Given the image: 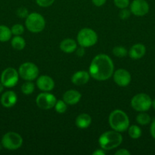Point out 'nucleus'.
Masks as SVG:
<instances>
[{"mask_svg":"<svg viewBox=\"0 0 155 155\" xmlns=\"http://www.w3.org/2000/svg\"><path fill=\"white\" fill-rule=\"evenodd\" d=\"M114 64L108 55L100 54L93 58L89 67V74L92 78L98 81H104L112 77Z\"/></svg>","mask_w":155,"mask_h":155,"instance_id":"obj_1","label":"nucleus"},{"mask_svg":"<svg viewBox=\"0 0 155 155\" xmlns=\"http://www.w3.org/2000/svg\"><path fill=\"white\" fill-rule=\"evenodd\" d=\"M98 142L102 149L104 151H110L118 148L121 145L122 142V136L119 132L115 130L106 131L100 136Z\"/></svg>","mask_w":155,"mask_h":155,"instance_id":"obj_2","label":"nucleus"},{"mask_svg":"<svg viewBox=\"0 0 155 155\" xmlns=\"http://www.w3.org/2000/svg\"><path fill=\"white\" fill-rule=\"evenodd\" d=\"M109 124L113 130L119 133L126 131L129 127V118L123 110H112L109 116Z\"/></svg>","mask_w":155,"mask_h":155,"instance_id":"obj_3","label":"nucleus"},{"mask_svg":"<svg viewBox=\"0 0 155 155\" xmlns=\"http://www.w3.org/2000/svg\"><path fill=\"white\" fill-rule=\"evenodd\" d=\"M26 28L31 33H37L45 28L46 21L43 17L39 13L33 12L29 14L25 20Z\"/></svg>","mask_w":155,"mask_h":155,"instance_id":"obj_4","label":"nucleus"},{"mask_svg":"<svg viewBox=\"0 0 155 155\" xmlns=\"http://www.w3.org/2000/svg\"><path fill=\"white\" fill-rule=\"evenodd\" d=\"M98 36L97 33L91 28H83L78 32L77 36L78 43L80 46L88 48L97 42Z\"/></svg>","mask_w":155,"mask_h":155,"instance_id":"obj_5","label":"nucleus"},{"mask_svg":"<svg viewBox=\"0 0 155 155\" xmlns=\"http://www.w3.org/2000/svg\"><path fill=\"white\" fill-rule=\"evenodd\" d=\"M1 143L5 149L15 151L22 146L23 139L21 135L15 132H9L2 136Z\"/></svg>","mask_w":155,"mask_h":155,"instance_id":"obj_6","label":"nucleus"},{"mask_svg":"<svg viewBox=\"0 0 155 155\" xmlns=\"http://www.w3.org/2000/svg\"><path fill=\"white\" fill-rule=\"evenodd\" d=\"M152 99L147 94H136L131 100V106L134 110L138 112H146L150 108Z\"/></svg>","mask_w":155,"mask_h":155,"instance_id":"obj_7","label":"nucleus"},{"mask_svg":"<svg viewBox=\"0 0 155 155\" xmlns=\"http://www.w3.org/2000/svg\"><path fill=\"white\" fill-rule=\"evenodd\" d=\"M19 76L26 81H33L39 77V69L35 64L25 62L18 68Z\"/></svg>","mask_w":155,"mask_h":155,"instance_id":"obj_8","label":"nucleus"},{"mask_svg":"<svg viewBox=\"0 0 155 155\" xmlns=\"http://www.w3.org/2000/svg\"><path fill=\"white\" fill-rule=\"evenodd\" d=\"M19 74L16 69L8 68L2 71L1 74V83L6 88H12L15 86L19 80Z\"/></svg>","mask_w":155,"mask_h":155,"instance_id":"obj_9","label":"nucleus"},{"mask_svg":"<svg viewBox=\"0 0 155 155\" xmlns=\"http://www.w3.org/2000/svg\"><path fill=\"white\" fill-rule=\"evenodd\" d=\"M56 101L57 99L54 95L49 92H43L37 95L36 98V104L43 110H50L54 107Z\"/></svg>","mask_w":155,"mask_h":155,"instance_id":"obj_10","label":"nucleus"},{"mask_svg":"<svg viewBox=\"0 0 155 155\" xmlns=\"http://www.w3.org/2000/svg\"><path fill=\"white\" fill-rule=\"evenodd\" d=\"M149 5L145 0H133L130 4V11L137 17H142L149 12Z\"/></svg>","mask_w":155,"mask_h":155,"instance_id":"obj_11","label":"nucleus"},{"mask_svg":"<svg viewBox=\"0 0 155 155\" xmlns=\"http://www.w3.org/2000/svg\"><path fill=\"white\" fill-rule=\"evenodd\" d=\"M113 77V80L118 86L125 87L130 84L132 81V76L130 73L126 69H120L116 70L112 74Z\"/></svg>","mask_w":155,"mask_h":155,"instance_id":"obj_12","label":"nucleus"},{"mask_svg":"<svg viewBox=\"0 0 155 155\" xmlns=\"http://www.w3.org/2000/svg\"><path fill=\"white\" fill-rule=\"evenodd\" d=\"M36 86L43 92H50L54 89L55 82L50 76L41 75L37 77Z\"/></svg>","mask_w":155,"mask_h":155,"instance_id":"obj_13","label":"nucleus"},{"mask_svg":"<svg viewBox=\"0 0 155 155\" xmlns=\"http://www.w3.org/2000/svg\"><path fill=\"white\" fill-rule=\"evenodd\" d=\"M17 101H18V96L14 91L9 90L2 95L1 104L6 108L14 107L16 104Z\"/></svg>","mask_w":155,"mask_h":155,"instance_id":"obj_14","label":"nucleus"},{"mask_svg":"<svg viewBox=\"0 0 155 155\" xmlns=\"http://www.w3.org/2000/svg\"><path fill=\"white\" fill-rule=\"evenodd\" d=\"M90 77H91V75L89 72H87L85 71H77L71 77V83L76 86H82L88 83Z\"/></svg>","mask_w":155,"mask_h":155,"instance_id":"obj_15","label":"nucleus"},{"mask_svg":"<svg viewBox=\"0 0 155 155\" xmlns=\"http://www.w3.org/2000/svg\"><path fill=\"white\" fill-rule=\"evenodd\" d=\"M81 98V94L78 91L73 90V89L66 91L62 97V100L67 104H70V105H73V104H76L77 103H78Z\"/></svg>","mask_w":155,"mask_h":155,"instance_id":"obj_16","label":"nucleus"},{"mask_svg":"<svg viewBox=\"0 0 155 155\" xmlns=\"http://www.w3.org/2000/svg\"><path fill=\"white\" fill-rule=\"evenodd\" d=\"M146 53V47L141 43L135 44L131 47L129 51V55L133 60H138L144 56Z\"/></svg>","mask_w":155,"mask_h":155,"instance_id":"obj_17","label":"nucleus"},{"mask_svg":"<svg viewBox=\"0 0 155 155\" xmlns=\"http://www.w3.org/2000/svg\"><path fill=\"white\" fill-rule=\"evenodd\" d=\"M59 47H60V49L63 52L67 53V54H70V53L74 52L75 50L77 49V42L75 40H74L73 39L68 38V39H63L61 42Z\"/></svg>","mask_w":155,"mask_h":155,"instance_id":"obj_18","label":"nucleus"},{"mask_svg":"<svg viewBox=\"0 0 155 155\" xmlns=\"http://www.w3.org/2000/svg\"><path fill=\"white\" fill-rule=\"evenodd\" d=\"M91 117L88 114L83 113L79 114L75 119V125L76 127L80 129H87L91 126Z\"/></svg>","mask_w":155,"mask_h":155,"instance_id":"obj_19","label":"nucleus"},{"mask_svg":"<svg viewBox=\"0 0 155 155\" xmlns=\"http://www.w3.org/2000/svg\"><path fill=\"white\" fill-rule=\"evenodd\" d=\"M11 44H12V48L18 51L23 50L26 46L25 40L21 36H15V37L12 38L11 41Z\"/></svg>","mask_w":155,"mask_h":155,"instance_id":"obj_20","label":"nucleus"},{"mask_svg":"<svg viewBox=\"0 0 155 155\" xmlns=\"http://www.w3.org/2000/svg\"><path fill=\"white\" fill-rule=\"evenodd\" d=\"M12 31L9 27L5 25H0V42H8L12 38Z\"/></svg>","mask_w":155,"mask_h":155,"instance_id":"obj_21","label":"nucleus"},{"mask_svg":"<svg viewBox=\"0 0 155 155\" xmlns=\"http://www.w3.org/2000/svg\"><path fill=\"white\" fill-rule=\"evenodd\" d=\"M136 121L139 125L146 126L148 125L151 122V117L148 114L145 112H140L136 117Z\"/></svg>","mask_w":155,"mask_h":155,"instance_id":"obj_22","label":"nucleus"},{"mask_svg":"<svg viewBox=\"0 0 155 155\" xmlns=\"http://www.w3.org/2000/svg\"><path fill=\"white\" fill-rule=\"evenodd\" d=\"M128 133L129 136L132 138V139H138L141 136L142 132H141V128L137 125H132L128 128Z\"/></svg>","mask_w":155,"mask_h":155,"instance_id":"obj_23","label":"nucleus"},{"mask_svg":"<svg viewBox=\"0 0 155 155\" xmlns=\"http://www.w3.org/2000/svg\"><path fill=\"white\" fill-rule=\"evenodd\" d=\"M34 87L35 86L32 81H26L21 86V92L25 95H29L33 93L34 91Z\"/></svg>","mask_w":155,"mask_h":155,"instance_id":"obj_24","label":"nucleus"},{"mask_svg":"<svg viewBox=\"0 0 155 155\" xmlns=\"http://www.w3.org/2000/svg\"><path fill=\"white\" fill-rule=\"evenodd\" d=\"M112 54L117 58H124L129 54V51H127L125 47L123 46H115L112 49Z\"/></svg>","mask_w":155,"mask_h":155,"instance_id":"obj_25","label":"nucleus"},{"mask_svg":"<svg viewBox=\"0 0 155 155\" xmlns=\"http://www.w3.org/2000/svg\"><path fill=\"white\" fill-rule=\"evenodd\" d=\"M54 107L57 113L64 114L67 110V104L63 100H57Z\"/></svg>","mask_w":155,"mask_h":155,"instance_id":"obj_26","label":"nucleus"},{"mask_svg":"<svg viewBox=\"0 0 155 155\" xmlns=\"http://www.w3.org/2000/svg\"><path fill=\"white\" fill-rule=\"evenodd\" d=\"M11 31H12V35H15V36H21L24 32V27L21 24H16L12 26V27L11 28Z\"/></svg>","mask_w":155,"mask_h":155,"instance_id":"obj_27","label":"nucleus"},{"mask_svg":"<svg viewBox=\"0 0 155 155\" xmlns=\"http://www.w3.org/2000/svg\"><path fill=\"white\" fill-rule=\"evenodd\" d=\"M114 5L119 9L126 8L130 5L129 0H113Z\"/></svg>","mask_w":155,"mask_h":155,"instance_id":"obj_28","label":"nucleus"},{"mask_svg":"<svg viewBox=\"0 0 155 155\" xmlns=\"http://www.w3.org/2000/svg\"><path fill=\"white\" fill-rule=\"evenodd\" d=\"M55 0H36V4L43 8H46L51 6L54 3Z\"/></svg>","mask_w":155,"mask_h":155,"instance_id":"obj_29","label":"nucleus"},{"mask_svg":"<svg viewBox=\"0 0 155 155\" xmlns=\"http://www.w3.org/2000/svg\"><path fill=\"white\" fill-rule=\"evenodd\" d=\"M17 15L21 18H26L28 16V11L25 7H21L17 9Z\"/></svg>","mask_w":155,"mask_h":155,"instance_id":"obj_30","label":"nucleus"},{"mask_svg":"<svg viewBox=\"0 0 155 155\" xmlns=\"http://www.w3.org/2000/svg\"><path fill=\"white\" fill-rule=\"evenodd\" d=\"M131 14H132L131 11L127 9V8H126L121 9V11H120L119 13V18H121V19L126 20L130 17Z\"/></svg>","mask_w":155,"mask_h":155,"instance_id":"obj_31","label":"nucleus"},{"mask_svg":"<svg viewBox=\"0 0 155 155\" xmlns=\"http://www.w3.org/2000/svg\"><path fill=\"white\" fill-rule=\"evenodd\" d=\"M115 155H130L131 153L130 151H128L127 149L122 148V149L118 150V151L115 153Z\"/></svg>","mask_w":155,"mask_h":155,"instance_id":"obj_32","label":"nucleus"},{"mask_svg":"<svg viewBox=\"0 0 155 155\" xmlns=\"http://www.w3.org/2000/svg\"><path fill=\"white\" fill-rule=\"evenodd\" d=\"M150 133L153 139H155V119L151 122L150 127Z\"/></svg>","mask_w":155,"mask_h":155,"instance_id":"obj_33","label":"nucleus"},{"mask_svg":"<svg viewBox=\"0 0 155 155\" xmlns=\"http://www.w3.org/2000/svg\"><path fill=\"white\" fill-rule=\"evenodd\" d=\"M76 51V54H77L78 56H79V57H82V56L84 55L85 54V50H84V48L82 46H80V48H78L75 50Z\"/></svg>","mask_w":155,"mask_h":155,"instance_id":"obj_34","label":"nucleus"},{"mask_svg":"<svg viewBox=\"0 0 155 155\" xmlns=\"http://www.w3.org/2000/svg\"><path fill=\"white\" fill-rule=\"evenodd\" d=\"M106 1L107 0H92V2L95 6L100 7V6L103 5L106 2Z\"/></svg>","mask_w":155,"mask_h":155,"instance_id":"obj_35","label":"nucleus"},{"mask_svg":"<svg viewBox=\"0 0 155 155\" xmlns=\"http://www.w3.org/2000/svg\"><path fill=\"white\" fill-rule=\"evenodd\" d=\"M105 154H106V153H105L104 150L101 148V149H97L96 150V151H94L92 154L93 155H105Z\"/></svg>","mask_w":155,"mask_h":155,"instance_id":"obj_36","label":"nucleus"},{"mask_svg":"<svg viewBox=\"0 0 155 155\" xmlns=\"http://www.w3.org/2000/svg\"><path fill=\"white\" fill-rule=\"evenodd\" d=\"M4 87H5V86H3L2 83L1 82H0V93H2V91L4 90Z\"/></svg>","mask_w":155,"mask_h":155,"instance_id":"obj_37","label":"nucleus"},{"mask_svg":"<svg viewBox=\"0 0 155 155\" xmlns=\"http://www.w3.org/2000/svg\"><path fill=\"white\" fill-rule=\"evenodd\" d=\"M151 107H153V108L155 110V98L153 100H152V104Z\"/></svg>","mask_w":155,"mask_h":155,"instance_id":"obj_38","label":"nucleus"},{"mask_svg":"<svg viewBox=\"0 0 155 155\" xmlns=\"http://www.w3.org/2000/svg\"><path fill=\"white\" fill-rule=\"evenodd\" d=\"M2 143H0V151L2 150Z\"/></svg>","mask_w":155,"mask_h":155,"instance_id":"obj_39","label":"nucleus"}]
</instances>
